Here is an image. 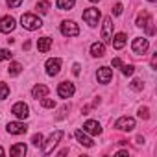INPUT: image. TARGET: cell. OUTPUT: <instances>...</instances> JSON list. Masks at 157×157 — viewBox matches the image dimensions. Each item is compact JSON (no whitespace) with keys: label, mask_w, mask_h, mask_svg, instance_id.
Instances as JSON below:
<instances>
[{"label":"cell","mask_w":157,"mask_h":157,"mask_svg":"<svg viewBox=\"0 0 157 157\" xmlns=\"http://www.w3.org/2000/svg\"><path fill=\"white\" fill-rule=\"evenodd\" d=\"M21 24H22L24 30L33 32V30H39V28L43 26V21H41L37 15H33V13H24V15L21 17Z\"/></svg>","instance_id":"6da1fadb"},{"label":"cell","mask_w":157,"mask_h":157,"mask_svg":"<svg viewBox=\"0 0 157 157\" xmlns=\"http://www.w3.org/2000/svg\"><path fill=\"white\" fill-rule=\"evenodd\" d=\"M151 24H153V22H151V15H150L148 11H144V10H142V11L139 13V17H137V26H139V28H146V30H148V33H150V35H153V33H155V30H153V26H151Z\"/></svg>","instance_id":"7a4b0ae2"},{"label":"cell","mask_w":157,"mask_h":157,"mask_svg":"<svg viewBox=\"0 0 157 157\" xmlns=\"http://www.w3.org/2000/svg\"><path fill=\"white\" fill-rule=\"evenodd\" d=\"M63 139V131L61 129H57V131H54L50 137H48V140H46V144L43 146V153L44 155H48V153H52V150L59 144V140Z\"/></svg>","instance_id":"3957f363"},{"label":"cell","mask_w":157,"mask_h":157,"mask_svg":"<svg viewBox=\"0 0 157 157\" xmlns=\"http://www.w3.org/2000/svg\"><path fill=\"white\" fill-rule=\"evenodd\" d=\"M61 33L65 37H76V35H80V28H78V24L74 21H63L61 22Z\"/></svg>","instance_id":"277c9868"},{"label":"cell","mask_w":157,"mask_h":157,"mask_svg":"<svg viewBox=\"0 0 157 157\" xmlns=\"http://www.w3.org/2000/svg\"><path fill=\"white\" fill-rule=\"evenodd\" d=\"M131 48H133V52H135L137 56H142V54L148 52V48H150V41H148L146 37H137V39H133Z\"/></svg>","instance_id":"5b68a950"},{"label":"cell","mask_w":157,"mask_h":157,"mask_svg":"<svg viewBox=\"0 0 157 157\" xmlns=\"http://www.w3.org/2000/svg\"><path fill=\"white\" fill-rule=\"evenodd\" d=\"M83 21H85L89 26H96L98 21H100V10H96V8L85 10V11H83Z\"/></svg>","instance_id":"8992f818"},{"label":"cell","mask_w":157,"mask_h":157,"mask_svg":"<svg viewBox=\"0 0 157 157\" xmlns=\"http://www.w3.org/2000/svg\"><path fill=\"white\" fill-rule=\"evenodd\" d=\"M102 39H104V43H111V39H113V19H111V17H105V19H104Z\"/></svg>","instance_id":"52a82bcc"},{"label":"cell","mask_w":157,"mask_h":157,"mask_svg":"<svg viewBox=\"0 0 157 157\" xmlns=\"http://www.w3.org/2000/svg\"><path fill=\"white\" fill-rule=\"evenodd\" d=\"M115 128L120 129V131H133L135 128V120L131 117H120L117 122H115Z\"/></svg>","instance_id":"ba28073f"},{"label":"cell","mask_w":157,"mask_h":157,"mask_svg":"<svg viewBox=\"0 0 157 157\" xmlns=\"http://www.w3.org/2000/svg\"><path fill=\"white\" fill-rule=\"evenodd\" d=\"M61 70V59L59 57H50L46 61V74L48 76H57Z\"/></svg>","instance_id":"9c48e42d"},{"label":"cell","mask_w":157,"mask_h":157,"mask_svg":"<svg viewBox=\"0 0 157 157\" xmlns=\"http://www.w3.org/2000/svg\"><path fill=\"white\" fill-rule=\"evenodd\" d=\"M6 129H8L10 135H24L28 131V126L24 122H10L6 126Z\"/></svg>","instance_id":"30bf717a"},{"label":"cell","mask_w":157,"mask_h":157,"mask_svg":"<svg viewBox=\"0 0 157 157\" xmlns=\"http://www.w3.org/2000/svg\"><path fill=\"white\" fill-rule=\"evenodd\" d=\"M74 91H76V87H74V83H70V82H63V83H59V87H57V94H59L61 98H70V96L74 94Z\"/></svg>","instance_id":"8fae6325"},{"label":"cell","mask_w":157,"mask_h":157,"mask_svg":"<svg viewBox=\"0 0 157 157\" xmlns=\"http://www.w3.org/2000/svg\"><path fill=\"white\" fill-rule=\"evenodd\" d=\"M11 113L17 117V118H28V115H30V109H28V105L24 104V102H17L13 107H11Z\"/></svg>","instance_id":"7c38bea8"},{"label":"cell","mask_w":157,"mask_h":157,"mask_svg":"<svg viewBox=\"0 0 157 157\" xmlns=\"http://www.w3.org/2000/svg\"><path fill=\"white\" fill-rule=\"evenodd\" d=\"M96 78H98V82L100 83H109L111 82V78H113V70L109 68V67H100L98 68V72H96Z\"/></svg>","instance_id":"4fadbf2b"},{"label":"cell","mask_w":157,"mask_h":157,"mask_svg":"<svg viewBox=\"0 0 157 157\" xmlns=\"http://www.w3.org/2000/svg\"><path fill=\"white\" fill-rule=\"evenodd\" d=\"M13 28H15V19L13 17L6 15V17L0 19V32L2 33H10V32H13Z\"/></svg>","instance_id":"5bb4252c"},{"label":"cell","mask_w":157,"mask_h":157,"mask_svg":"<svg viewBox=\"0 0 157 157\" xmlns=\"http://www.w3.org/2000/svg\"><path fill=\"white\" fill-rule=\"evenodd\" d=\"M83 131L85 133H91V135H100L102 133V126L96 120H87L83 124Z\"/></svg>","instance_id":"9a60e30c"},{"label":"cell","mask_w":157,"mask_h":157,"mask_svg":"<svg viewBox=\"0 0 157 157\" xmlns=\"http://www.w3.org/2000/svg\"><path fill=\"white\" fill-rule=\"evenodd\" d=\"M74 135H76L78 142H80L82 146H85V148H91V146L94 144V142H93V139H91V137H89V135H87L85 131H82V129H78V131H76Z\"/></svg>","instance_id":"2e32d148"},{"label":"cell","mask_w":157,"mask_h":157,"mask_svg":"<svg viewBox=\"0 0 157 157\" xmlns=\"http://www.w3.org/2000/svg\"><path fill=\"white\" fill-rule=\"evenodd\" d=\"M26 151H28L26 144H24V142H17V144H13V146H11L10 155H11V157H24V155H26Z\"/></svg>","instance_id":"e0dca14e"},{"label":"cell","mask_w":157,"mask_h":157,"mask_svg":"<svg viewBox=\"0 0 157 157\" xmlns=\"http://www.w3.org/2000/svg\"><path fill=\"white\" fill-rule=\"evenodd\" d=\"M91 56L93 57H104L105 56V44L104 43H93L91 44Z\"/></svg>","instance_id":"ac0fdd59"},{"label":"cell","mask_w":157,"mask_h":157,"mask_svg":"<svg viewBox=\"0 0 157 157\" xmlns=\"http://www.w3.org/2000/svg\"><path fill=\"white\" fill-rule=\"evenodd\" d=\"M50 48H52V39H50V37H41V39L37 41V50H39L41 54H46Z\"/></svg>","instance_id":"d6986e66"},{"label":"cell","mask_w":157,"mask_h":157,"mask_svg":"<svg viewBox=\"0 0 157 157\" xmlns=\"http://www.w3.org/2000/svg\"><path fill=\"white\" fill-rule=\"evenodd\" d=\"M46 94H48V87L46 85H35L32 89V96L33 98H44Z\"/></svg>","instance_id":"ffe728a7"},{"label":"cell","mask_w":157,"mask_h":157,"mask_svg":"<svg viewBox=\"0 0 157 157\" xmlns=\"http://www.w3.org/2000/svg\"><path fill=\"white\" fill-rule=\"evenodd\" d=\"M111 43H113V46H115L117 50L124 48V44H126V33H117V35L111 39Z\"/></svg>","instance_id":"44dd1931"},{"label":"cell","mask_w":157,"mask_h":157,"mask_svg":"<svg viewBox=\"0 0 157 157\" xmlns=\"http://www.w3.org/2000/svg\"><path fill=\"white\" fill-rule=\"evenodd\" d=\"M74 4H76V0H57V2H56V6H57L61 11H67V10H70Z\"/></svg>","instance_id":"7402d4cb"},{"label":"cell","mask_w":157,"mask_h":157,"mask_svg":"<svg viewBox=\"0 0 157 157\" xmlns=\"http://www.w3.org/2000/svg\"><path fill=\"white\" fill-rule=\"evenodd\" d=\"M21 72H22V65L21 63H11L10 68H8V74L10 76H19Z\"/></svg>","instance_id":"603a6c76"},{"label":"cell","mask_w":157,"mask_h":157,"mask_svg":"<svg viewBox=\"0 0 157 157\" xmlns=\"http://www.w3.org/2000/svg\"><path fill=\"white\" fill-rule=\"evenodd\" d=\"M48 10H50V2L48 0H41V2H37V11L39 13H48Z\"/></svg>","instance_id":"cb8c5ba5"},{"label":"cell","mask_w":157,"mask_h":157,"mask_svg":"<svg viewBox=\"0 0 157 157\" xmlns=\"http://www.w3.org/2000/svg\"><path fill=\"white\" fill-rule=\"evenodd\" d=\"M118 68L122 70V74H124V76H133V72H135L133 65H124V63H122V65H120Z\"/></svg>","instance_id":"d4e9b609"},{"label":"cell","mask_w":157,"mask_h":157,"mask_svg":"<svg viewBox=\"0 0 157 157\" xmlns=\"http://www.w3.org/2000/svg\"><path fill=\"white\" fill-rule=\"evenodd\" d=\"M8 94H10V87H8L6 83H2V82H0V100L8 98Z\"/></svg>","instance_id":"484cf974"},{"label":"cell","mask_w":157,"mask_h":157,"mask_svg":"<svg viewBox=\"0 0 157 157\" xmlns=\"http://www.w3.org/2000/svg\"><path fill=\"white\" fill-rule=\"evenodd\" d=\"M11 57H13L11 50H6V48L0 50V61H8V59H11Z\"/></svg>","instance_id":"4316f807"},{"label":"cell","mask_w":157,"mask_h":157,"mask_svg":"<svg viewBox=\"0 0 157 157\" xmlns=\"http://www.w3.org/2000/svg\"><path fill=\"white\" fill-rule=\"evenodd\" d=\"M41 105L46 107V109H52V107H56V102H54L52 98H43V100H41Z\"/></svg>","instance_id":"83f0119b"},{"label":"cell","mask_w":157,"mask_h":157,"mask_svg":"<svg viewBox=\"0 0 157 157\" xmlns=\"http://www.w3.org/2000/svg\"><path fill=\"white\" fill-rule=\"evenodd\" d=\"M32 144H33V146H37V148H39V146H41V144H43V135H41V133H35V135H33V137H32Z\"/></svg>","instance_id":"f1b7e54d"},{"label":"cell","mask_w":157,"mask_h":157,"mask_svg":"<svg viewBox=\"0 0 157 157\" xmlns=\"http://www.w3.org/2000/svg\"><path fill=\"white\" fill-rule=\"evenodd\" d=\"M142 87H144V83H142L140 80H133V82H131V89H133V91H142Z\"/></svg>","instance_id":"f546056e"},{"label":"cell","mask_w":157,"mask_h":157,"mask_svg":"<svg viewBox=\"0 0 157 157\" xmlns=\"http://www.w3.org/2000/svg\"><path fill=\"white\" fill-rule=\"evenodd\" d=\"M139 117H140L142 120H148V118H150V111H148V107H140V109H139Z\"/></svg>","instance_id":"4dcf8cb0"},{"label":"cell","mask_w":157,"mask_h":157,"mask_svg":"<svg viewBox=\"0 0 157 157\" xmlns=\"http://www.w3.org/2000/svg\"><path fill=\"white\" fill-rule=\"evenodd\" d=\"M6 4H8L10 8H19V6L22 4V0H6Z\"/></svg>","instance_id":"1f68e13d"},{"label":"cell","mask_w":157,"mask_h":157,"mask_svg":"<svg viewBox=\"0 0 157 157\" xmlns=\"http://www.w3.org/2000/svg\"><path fill=\"white\" fill-rule=\"evenodd\" d=\"M113 15H122V4H115V8H113Z\"/></svg>","instance_id":"d6a6232c"},{"label":"cell","mask_w":157,"mask_h":157,"mask_svg":"<svg viewBox=\"0 0 157 157\" xmlns=\"http://www.w3.org/2000/svg\"><path fill=\"white\" fill-rule=\"evenodd\" d=\"M80 68H82V67H80V63H76V65L72 67V72H74V76H80Z\"/></svg>","instance_id":"836d02e7"},{"label":"cell","mask_w":157,"mask_h":157,"mask_svg":"<svg viewBox=\"0 0 157 157\" xmlns=\"http://www.w3.org/2000/svg\"><path fill=\"white\" fill-rule=\"evenodd\" d=\"M120 65H122V59L120 57H115L113 59V67H120Z\"/></svg>","instance_id":"e575fe53"},{"label":"cell","mask_w":157,"mask_h":157,"mask_svg":"<svg viewBox=\"0 0 157 157\" xmlns=\"http://www.w3.org/2000/svg\"><path fill=\"white\" fill-rule=\"evenodd\" d=\"M155 63H157V56H153V57H151V67H155Z\"/></svg>","instance_id":"d590c367"},{"label":"cell","mask_w":157,"mask_h":157,"mask_svg":"<svg viewBox=\"0 0 157 157\" xmlns=\"http://www.w3.org/2000/svg\"><path fill=\"white\" fill-rule=\"evenodd\" d=\"M0 155H4V150H2V148H0Z\"/></svg>","instance_id":"8d00e7d4"},{"label":"cell","mask_w":157,"mask_h":157,"mask_svg":"<svg viewBox=\"0 0 157 157\" xmlns=\"http://www.w3.org/2000/svg\"><path fill=\"white\" fill-rule=\"evenodd\" d=\"M89 2H100V0H89Z\"/></svg>","instance_id":"74e56055"},{"label":"cell","mask_w":157,"mask_h":157,"mask_svg":"<svg viewBox=\"0 0 157 157\" xmlns=\"http://www.w3.org/2000/svg\"><path fill=\"white\" fill-rule=\"evenodd\" d=\"M148 2H157V0H148Z\"/></svg>","instance_id":"f35d334b"}]
</instances>
